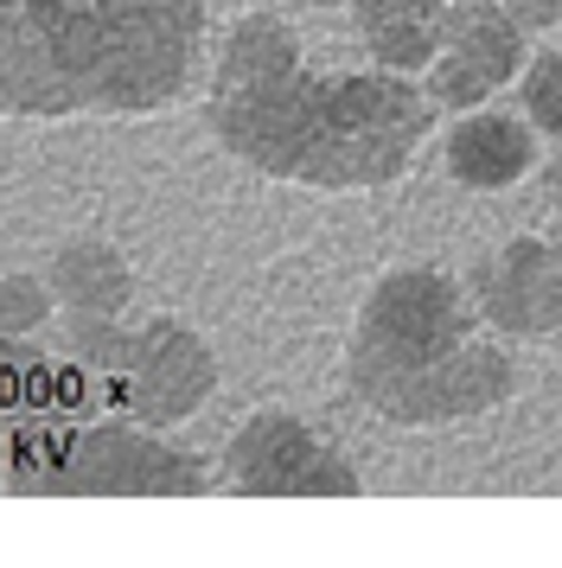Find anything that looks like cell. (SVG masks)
<instances>
[{
  "label": "cell",
  "instance_id": "obj_1",
  "mask_svg": "<svg viewBox=\"0 0 562 568\" xmlns=\"http://www.w3.org/2000/svg\"><path fill=\"white\" fill-rule=\"evenodd\" d=\"M434 103L397 71H307L301 32L269 7L237 13L211 52L204 129L250 173L301 192H383L415 173Z\"/></svg>",
  "mask_w": 562,
  "mask_h": 568
},
{
  "label": "cell",
  "instance_id": "obj_2",
  "mask_svg": "<svg viewBox=\"0 0 562 568\" xmlns=\"http://www.w3.org/2000/svg\"><path fill=\"white\" fill-rule=\"evenodd\" d=\"M204 0H20L0 45V109L20 122H141L204 64Z\"/></svg>",
  "mask_w": 562,
  "mask_h": 568
},
{
  "label": "cell",
  "instance_id": "obj_3",
  "mask_svg": "<svg viewBox=\"0 0 562 568\" xmlns=\"http://www.w3.org/2000/svg\"><path fill=\"white\" fill-rule=\"evenodd\" d=\"M345 389L390 428H460L518 403L524 371L480 320L466 282L434 262H397L358 294Z\"/></svg>",
  "mask_w": 562,
  "mask_h": 568
},
{
  "label": "cell",
  "instance_id": "obj_4",
  "mask_svg": "<svg viewBox=\"0 0 562 568\" xmlns=\"http://www.w3.org/2000/svg\"><path fill=\"white\" fill-rule=\"evenodd\" d=\"M13 486L46 498H204L224 486V473L122 409L77 428H26L13 440Z\"/></svg>",
  "mask_w": 562,
  "mask_h": 568
},
{
  "label": "cell",
  "instance_id": "obj_5",
  "mask_svg": "<svg viewBox=\"0 0 562 568\" xmlns=\"http://www.w3.org/2000/svg\"><path fill=\"white\" fill-rule=\"evenodd\" d=\"M218 473L237 498H364V473L281 403H255L230 428Z\"/></svg>",
  "mask_w": 562,
  "mask_h": 568
},
{
  "label": "cell",
  "instance_id": "obj_6",
  "mask_svg": "<svg viewBox=\"0 0 562 568\" xmlns=\"http://www.w3.org/2000/svg\"><path fill=\"white\" fill-rule=\"evenodd\" d=\"M116 384H122V409L134 422L179 428L218 396L224 364L199 326H185L173 313H153V320H134V345H128V364Z\"/></svg>",
  "mask_w": 562,
  "mask_h": 568
},
{
  "label": "cell",
  "instance_id": "obj_7",
  "mask_svg": "<svg viewBox=\"0 0 562 568\" xmlns=\"http://www.w3.org/2000/svg\"><path fill=\"white\" fill-rule=\"evenodd\" d=\"M466 294L499 338H562V236L518 231L485 250L466 275Z\"/></svg>",
  "mask_w": 562,
  "mask_h": 568
},
{
  "label": "cell",
  "instance_id": "obj_8",
  "mask_svg": "<svg viewBox=\"0 0 562 568\" xmlns=\"http://www.w3.org/2000/svg\"><path fill=\"white\" fill-rule=\"evenodd\" d=\"M441 166L448 180L466 192H511V185L531 180L536 160V122L518 109H466L454 115V129L441 134Z\"/></svg>",
  "mask_w": 562,
  "mask_h": 568
},
{
  "label": "cell",
  "instance_id": "obj_9",
  "mask_svg": "<svg viewBox=\"0 0 562 568\" xmlns=\"http://www.w3.org/2000/svg\"><path fill=\"white\" fill-rule=\"evenodd\" d=\"M64 313H128L134 307V268L109 236H71L46 256Z\"/></svg>",
  "mask_w": 562,
  "mask_h": 568
},
{
  "label": "cell",
  "instance_id": "obj_10",
  "mask_svg": "<svg viewBox=\"0 0 562 568\" xmlns=\"http://www.w3.org/2000/svg\"><path fill=\"white\" fill-rule=\"evenodd\" d=\"M441 52L480 64L492 83H518V71L531 64V32L511 20L505 0H448V13H441Z\"/></svg>",
  "mask_w": 562,
  "mask_h": 568
},
{
  "label": "cell",
  "instance_id": "obj_11",
  "mask_svg": "<svg viewBox=\"0 0 562 568\" xmlns=\"http://www.w3.org/2000/svg\"><path fill=\"white\" fill-rule=\"evenodd\" d=\"M128 345H134L128 313H71V326H64V358L97 371V377H122Z\"/></svg>",
  "mask_w": 562,
  "mask_h": 568
},
{
  "label": "cell",
  "instance_id": "obj_12",
  "mask_svg": "<svg viewBox=\"0 0 562 568\" xmlns=\"http://www.w3.org/2000/svg\"><path fill=\"white\" fill-rule=\"evenodd\" d=\"M64 307L51 275H32V268H7L0 275V333L7 338H32L51 326V313Z\"/></svg>",
  "mask_w": 562,
  "mask_h": 568
},
{
  "label": "cell",
  "instance_id": "obj_13",
  "mask_svg": "<svg viewBox=\"0 0 562 568\" xmlns=\"http://www.w3.org/2000/svg\"><path fill=\"white\" fill-rule=\"evenodd\" d=\"M518 103L536 122L543 141H562V45L531 52V64L518 71Z\"/></svg>",
  "mask_w": 562,
  "mask_h": 568
},
{
  "label": "cell",
  "instance_id": "obj_14",
  "mask_svg": "<svg viewBox=\"0 0 562 568\" xmlns=\"http://www.w3.org/2000/svg\"><path fill=\"white\" fill-rule=\"evenodd\" d=\"M422 90H429V103H434V109H448V115H466V109H485V103H492V90H499V83L485 78L480 64H466V58L441 52L429 71H422Z\"/></svg>",
  "mask_w": 562,
  "mask_h": 568
},
{
  "label": "cell",
  "instance_id": "obj_15",
  "mask_svg": "<svg viewBox=\"0 0 562 568\" xmlns=\"http://www.w3.org/2000/svg\"><path fill=\"white\" fill-rule=\"evenodd\" d=\"M345 13H352V32H383L397 27V20H441V7L434 0H345Z\"/></svg>",
  "mask_w": 562,
  "mask_h": 568
},
{
  "label": "cell",
  "instance_id": "obj_16",
  "mask_svg": "<svg viewBox=\"0 0 562 568\" xmlns=\"http://www.w3.org/2000/svg\"><path fill=\"white\" fill-rule=\"evenodd\" d=\"M505 7H511V20L531 32V39H543V32L562 27V0H505Z\"/></svg>",
  "mask_w": 562,
  "mask_h": 568
},
{
  "label": "cell",
  "instance_id": "obj_17",
  "mask_svg": "<svg viewBox=\"0 0 562 568\" xmlns=\"http://www.w3.org/2000/svg\"><path fill=\"white\" fill-rule=\"evenodd\" d=\"M26 364H32V352H20V338H7V333H0V403H7L13 389H20Z\"/></svg>",
  "mask_w": 562,
  "mask_h": 568
},
{
  "label": "cell",
  "instance_id": "obj_18",
  "mask_svg": "<svg viewBox=\"0 0 562 568\" xmlns=\"http://www.w3.org/2000/svg\"><path fill=\"white\" fill-rule=\"evenodd\" d=\"M536 192H543V205L556 211L562 217V148L550 160H543V166H536Z\"/></svg>",
  "mask_w": 562,
  "mask_h": 568
},
{
  "label": "cell",
  "instance_id": "obj_19",
  "mask_svg": "<svg viewBox=\"0 0 562 568\" xmlns=\"http://www.w3.org/2000/svg\"><path fill=\"white\" fill-rule=\"evenodd\" d=\"M13 20H20V0H0V45H7V32H13Z\"/></svg>",
  "mask_w": 562,
  "mask_h": 568
},
{
  "label": "cell",
  "instance_id": "obj_20",
  "mask_svg": "<svg viewBox=\"0 0 562 568\" xmlns=\"http://www.w3.org/2000/svg\"><path fill=\"white\" fill-rule=\"evenodd\" d=\"M288 7H307V13H327V7H345V0H288Z\"/></svg>",
  "mask_w": 562,
  "mask_h": 568
},
{
  "label": "cell",
  "instance_id": "obj_21",
  "mask_svg": "<svg viewBox=\"0 0 562 568\" xmlns=\"http://www.w3.org/2000/svg\"><path fill=\"white\" fill-rule=\"evenodd\" d=\"M434 7H441V13H448V0H434Z\"/></svg>",
  "mask_w": 562,
  "mask_h": 568
}]
</instances>
